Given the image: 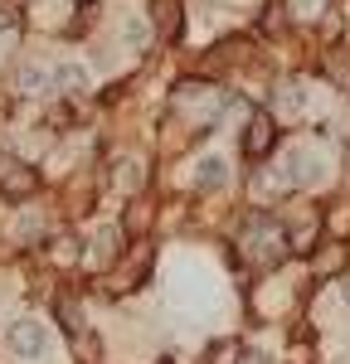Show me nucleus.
Returning <instances> with one entry per match:
<instances>
[{
	"instance_id": "nucleus-10",
	"label": "nucleus",
	"mask_w": 350,
	"mask_h": 364,
	"mask_svg": "<svg viewBox=\"0 0 350 364\" xmlns=\"http://www.w3.org/2000/svg\"><path fill=\"white\" fill-rule=\"evenodd\" d=\"M233 355H238V345H233V340H219V345L209 350V360H214V364H229Z\"/></svg>"
},
{
	"instance_id": "nucleus-13",
	"label": "nucleus",
	"mask_w": 350,
	"mask_h": 364,
	"mask_svg": "<svg viewBox=\"0 0 350 364\" xmlns=\"http://www.w3.org/2000/svg\"><path fill=\"white\" fill-rule=\"evenodd\" d=\"M341 267V248H326V262H321V272H336Z\"/></svg>"
},
{
	"instance_id": "nucleus-12",
	"label": "nucleus",
	"mask_w": 350,
	"mask_h": 364,
	"mask_svg": "<svg viewBox=\"0 0 350 364\" xmlns=\"http://www.w3.org/2000/svg\"><path fill=\"white\" fill-rule=\"evenodd\" d=\"M58 83H68V87H83L88 78L78 73V68H58Z\"/></svg>"
},
{
	"instance_id": "nucleus-1",
	"label": "nucleus",
	"mask_w": 350,
	"mask_h": 364,
	"mask_svg": "<svg viewBox=\"0 0 350 364\" xmlns=\"http://www.w3.org/2000/svg\"><path fill=\"white\" fill-rule=\"evenodd\" d=\"M253 238H248V257L253 262H262V267H272V262H282L287 257V233L272 224V219H253Z\"/></svg>"
},
{
	"instance_id": "nucleus-3",
	"label": "nucleus",
	"mask_w": 350,
	"mask_h": 364,
	"mask_svg": "<svg viewBox=\"0 0 350 364\" xmlns=\"http://www.w3.org/2000/svg\"><path fill=\"white\" fill-rule=\"evenodd\" d=\"M10 350L25 355V360H39V355L49 350V331H44V321H34V316L15 321V326H10Z\"/></svg>"
},
{
	"instance_id": "nucleus-4",
	"label": "nucleus",
	"mask_w": 350,
	"mask_h": 364,
	"mask_svg": "<svg viewBox=\"0 0 350 364\" xmlns=\"http://www.w3.org/2000/svg\"><path fill=\"white\" fill-rule=\"evenodd\" d=\"M272 146H277V127H272V117H267V112H253L248 132H243V156H248V161H262Z\"/></svg>"
},
{
	"instance_id": "nucleus-6",
	"label": "nucleus",
	"mask_w": 350,
	"mask_h": 364,
	"mask_svg": "<svg viewBox=\"0 0 350 364\" xmlns=\"http://www.w3.org/2000/svg\"><path fill=\"white\" fill-rule=\"evenodd\" d=\"M54 316H58V326H63L68 336H83V311H78V301H73V296H58V301H54Z\"/></svg>"
},
{
	"instance_id": "nucleus-2",
	"label": "nucleus",
	"mask_w": 350,
	"mask_h": 364,
	"mask_svg": "<svg viewBox=\"0 0 350 364\" xmlns=\"http://www.w3.org/2000/svg\"><path fill=\"white\" fill-rule=\"evenodd\" d=\"M34 185H39V175H34L20 156L0 151V195L5 199H25V195H34Z\"/></svg>"
},
{
	"instance_id": "nucleus-5",
	"label": "nucleus",
	"mask_w": 350,
	"mask_h": 364,
	"mask_svg": "<svg viewBox=\"0 0 350 364\" xmlns=\"http://www.w3.org/2000/svg\"><path fill=\"white\" fill-rule=\"evenodd\" d=\"M151 20L161 39H180V0H151Z\"/></svg>"
},
{
	"instance_id": "nucleus-15",
	"label": "nucleus",
	"mask_w": 350,
	"mask_h": 364,
	"mask_svg": "<svg viewBox=\"0 0 350 364\" xmlns=\"http://www.w3.org/2000/svg\"><path fill=\"white\" fill-rule=\"evenodd\" d=\"M341 296H346V301H350V277H346V287H341Z\"/></svg>"
},
{
	"instance_id": "nucleus-8",
	"label": "nucleus",
	"mask_w": 350,
	"mask_h": 364,
	"mask_svg": "<svg viewBox=\"0 0 350 364\" xmlns=\"http://www.w3.org/2000/svg\"><path fill=\"white\" fill-rule=\"evenodd\" d=\"M117 243H122V228H107V233H97V252H92V257H97V262H112L117 252Z\"/></svg>"
},
{
	"instance_id": "nucleus-9",
	"label": "nucleus",
	"mask_w": 350,
	"mask_h": 364,
	"mask_svg": "<svg viewBox=\"0 0 350 364\" xmlns=\"http://www.w3.org/2000/svg\"><path fill=\"white\" fill-rule=\"evenodd\" d=\"M312 243H321V228H302V233H292V238H287L292 252H317Z\"/></svg>"
},
{
	"instance_id": "nucleus-14",
	"label": "nucleus",
	"mask_w": 350,
	"mask_h": 364,
	"mask_svg": "<svg viewBox=\"0 0 350 364\" xmlns=\"http://www.w3.org/2000/svg\"><path fill=\"white\" fill-rule=\"evenodd\" d=\"M15 25V15H10V10H5V5H0V34H5V29Z\"/></svg>"
},
{
	"instance_id": "nucleus-7",
	"label": "nucleus",
	"mask_w": 350,
	"mask_h": 364,
	"mask_svg": "<svg viewBox=\"0 0 350 364\" xmlns=\"http://www.w3.org/2000/svg\"><path fill=\"white\" fill-rule=\"evenodd\" d=\"M224 180H229V166H224V161H214V156L200 161V175H195V185H200V190H219Z\"/></svg>"
},
{
	"instance_id": "nucleus-11",
	"label": "nucleus",
	"mask_w": 350,
	"mask_h": 364,
	"mask_svg": "<svg viewBox=\"0 0 350 364\" xmlns=\"http://www.w3.org/2000/svg\"><path fill=\"white\" fill-rule=\"evenodd\" d=\"M282 112H302V92H297V87H282Z\"/></svg>"
}]
</instances>
